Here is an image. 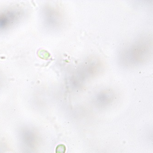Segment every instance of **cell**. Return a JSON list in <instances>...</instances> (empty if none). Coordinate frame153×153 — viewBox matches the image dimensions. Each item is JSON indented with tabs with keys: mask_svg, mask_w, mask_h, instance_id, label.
Wrapping results in <instances>:
<instances>
[{
	"mask_svg": "<svg viewBox=\"0 0 153 153\" xmlns=\"http://www.w3.org/2000/svg\"><path fill=\"white\" fill-rule=\"evenodd\" d=\"M66 149V148L64 144H59L56 147V153H65Z\"/></svg>",
	"mask_w": 153,
	"mask_h": 153,
	"instance_id": "1",
	"label": "cell"
}]
</instances>
